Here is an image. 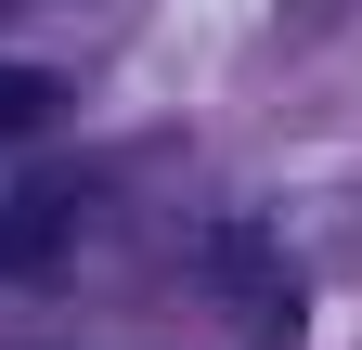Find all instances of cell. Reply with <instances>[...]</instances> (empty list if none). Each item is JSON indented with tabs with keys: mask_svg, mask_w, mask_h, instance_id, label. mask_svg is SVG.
I'll list each match as a JSON object with an SVG mask.
<instances>
[{
	"mask_svg": "<svg viewBox=\"0 0 362 350\" xmlns=\"http://www.w3.org/2000/svg\"><path fill=\"white\" fill-rule=\"evenodd\" d=\"M39 259H65V195H13L0 221V273H39Z\"/></svg>",
	"mask_w": 362,
	"mask_h": 350,
	"instance_id": "obj_1",
	"label": "cell"
},
{
	"mask_svg": "<svg viewBox=\"0 0 362 350\" xmlns=\"http://www.w3.org/2000/svg\"><path fill=\"white\" fill-rule=\"evenodd\" d=\"M39 117H52V78H39V65H0V130H39Z\"/></svg>",
	"mask_w": 362,
	"mask_h": 350,
	"instance_id": "obj_2",
	"label": "cell"
}]
</instances>
